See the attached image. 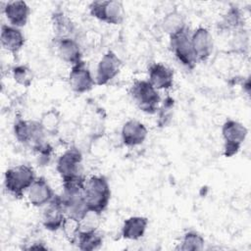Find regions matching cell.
<instances>
[{"mask_svg": "<svg viewBox=\"0 0 251 251\" xmlns=\"http://www.w3.org/2000/svg\"><path fill=\"white\" fill-rule=\"evenodd\" d=\"M83 195L88 210L102 214L109 205L111 188L104 176H92L86 179Z\"/></svg>", "mask_w": 251, "mask_h": 251, "instance_id": "6da1fadb", "label": "cell"}, {"mask_svg": "<svg viewBox=\"0 0 251 251\" xmlns=\"http://www.w3.org/2000/svg\"><path fill=\"white\" fill-rule=\"evenodd\" d=\"M35 178V173L30 166L18 165L5 172L4 187L15 198H22Z\"/></svg>", "mask_w": 251, "mask_h": 251, "instance_id": "7a4b0ae2", "label": "cell"}, {"mask_svg": "<svg viewBox=\"0 0 251 251\" xmlns=\"http://www.w3.org/2000/svg\"><path fill=\"white\" fill-rule=\"evenodd\" d=\"M129 94L140 111L150 115L157 113L161 103V96L148 80H135L130 86Z\"/></svg>", "mask_w": 251, "mask_h": 251, "instance_id": "3957f363", "label": "cell"}, {"mask_svg": "<svg viewBox=\"0 0 251 251\" xmlns=\"http://www.w3.org/2000/svg\"><path fill=\"white\" fill-rule=\"evenodd\" d=\"M16 139L24 144L29 145L33 150L45 143L46 133L39 121H27L17 118L13 126Z\"/></svg>", "mask_w": 251, "mask_h": 251, "instance_id": "277c9868", "label": "cell"}, {"mask_svg": "<svg viewBox=\"0 0 251 251\" xmlns=\"http://www.w3.org/2000/svg\"><path fill=\"white\" fill-rule=\"evenodd\" d=\"M88 9L93 18L109 25H121L126 16L124 4L118 0L93 1L89 4Z\"/></svg>", "mask_w": 251, "mask_h": 251, "instance_id": "5b68a950", "label": "cell"}, {"mask_svg": "<svg viewBox=\"0 0 251 251\" xmlns=\"http://www.w3.org/2000/svg\"><path fill=\"white\" fill-rule=\"evenodd\" d=\"M247 128L239 122L227 119L222 126V135L224 138V155L232 157L235 155L247 136Z\"/></svg>", "mask_w": 251, "mask_h": 251, "instance_id": "8992f818", "label": "cell"}, {"mask_svg": "<svg viewBox=\"0 0 251 251\" xmlns=\"http://www.w3.org/2000/svg\"><path fill=\"white\" fill-rule=\"evenodd\" d=\"M170 48L177 61L185 68L192 70L197 64V59L191 43V34L188 28L170 37Z\"/></svg>", "mask_w": 251, "mask_h": 251, "instance_id": "52a82bcc", "label": "cell"}, {"mask_svg": "<svg viewBox=\"0 0 251 251\" xmlns=\"http://www.w3.org/2000/svg\"><path fill=\"white\" fill-rule=\"evenodd\" d=\"M82 153L75 146L67 149L57 160L56 170L60 175L62 181L81 176Z\"/></svg>", "mask_w": 251, "mask_h": 251, "instance_id": "ba28073f", "label": "cell"}, {"mask_svg": "<svg viewBox=\"0 0 251 251\" xmlns=\"http://www.w3.org/2000/svg\"><path fill=\"white\" fill-rule=\"evenodd\" d=\"M122 61L118 55L109 50L100 59L96 69V85H105L115 78L120 73Z\"/></svg>", "mask_w": 251, "mask_h": 251, "instance_id": "9c48e42d", "label": "cell"}, {"mask_svg": "<svg viewBox=\"0 0 251 251\" xmlns=\"http://www.w3.org/2000/svg\"><path fill=\"white\" fill-rule=\"evenodd\" d=\"M69 84L72 90L78 94L88 92L96 85L95 78L92 76L85 62L80 61L72 66L69 75Z\"/></svg>", "mask_w": 251, "mask_h": 251, "instance_id": "30bf717a", "label": "cell"}, {"mask_svg": "<svg viewBox=\"0 0 251 251\" xmlns=\"http://www.w3.org/2000/svg\"><path fill=\"white\" fill-rule=\"evenodd\" d=\"M63 203L60 195H55L54 198L44 206L42 212V226L50 231L61 229L66 219Z\"/></svg>", "mask_w": 251, "mask_h": 251, "instance_id": "8fae6325", "label": "cell"}, {"mask_svg": "<svg viewBox=\"0 0 251 251\" xmlns=\"http://www.w3.org/2000/svg\"><path fill=\"white\" fill-rule=\"evenodd\" d=\"M191 43L197 62H205L210 58L214 49V39L206 27L199 26L191 33Z\"/></svg>", "mask_w": 251, "mask_h": 251, "instance_id": "7c38bea8", "label": "cell"}, {"mask_svg": "<svg viewBox=\"0 0 251 251\" xmlns=\"http://www.w3.org/2000/svg\"><path fill=\"white\" fill-rule=\"evenodd\" d=\"M28 202L34 207H44L56 195L45 177H36L27 189Z\"/></svg>", "mask_w": 251, "mask_h": 251, "instance_id": "4fadbf2b", "label": "cell"}, {"mask_svg": "<svg viewBox=\"0 0 251 251\" xmlns=\"http://www.w3.org/2000/svg\"><path fill=\"white\" fill-rule=\"evenodd\" d=\"M148 134V129L144 124L137 120L126 121L122 127L121 137L126 146L133 147L142 144Z\"/></svg>", "mask_w": 251, "mask_h": 251, "instance_id": "5bb4252c", "label": "cell"}, {"mask_svg": "<svg viewBox=\"0 0 251 251\" xmlns=\"http://www.w3.org/2000/svg\"><path fill=\"white\" fill-rule=\"evenodd\" d=\"M57 53L60 59L72 66L82 61L81 47L74 37L56 38Z\"/></svg>", "mask_w": 251, "mask_h": 251, "instance_id": "9a60e30c", "label": "cell"}, {"mask_svg": "<svg viewBox=\"0 0 251 251\" xmlns=\"http://www.w3.org/2000/svg\"><path fill=\"white\" fill-rule=\"evenodd\" d=\"M3 13L11 25L20 28L26 25L30 14V8L26 2L22 0L9 1L5 3Z\"/></svg>", "mask_w": 251, "mask_h": 251, "instance_id": "2e32d148", "label": "cell"}, {"mask_svg": "<svg viewBox=\"0 0 251 251\" xmlns=\"http://www.w3.org/2000/svg\"><path fill=\"white\" fill-rule=\"evenodd\" d=\"M0 41L2 47L9 53L17 55L19 51L24 47L25 38L23 31L11 25H1Z\"/></svg>", "mask_w": 251, "mask_h": 251, "instance_id": "e0dca14e", "label": "cell"}, {"mask_svg": "<svg viewBox=\"0 0 251 251\" xmlns=\"http://www.w3.org/2000/svg\"><path fill=\"white\" fill-rule=\"evenodd\" d=\"M148 81L157 89H170L174 84V72L161 63H154L148 70Z\"/></svg>", "mask_w": 251, "mask_h": 251, "instance_id": "ac0fdd59", "label": "cell"}, {"mask_svg": "<svg viewBox=\"0 0 251 251\" xmlns=\"http://www.w3.org/2000/svg\"><path fill=\"white\" fill-rule=\"evenodd\" d=\"M148 219L142 216H132L125 220L122 226V236L128 240H137L143 237L148 226Z\"/></svg>", "mask_w": 251, "mask_h": 251, "instance_id": "d6986e66", "label": "cell"}, {"mask_svg": "<svg viewBox=\"0 0 251 251\" xmlns=\"http://www.w3.org/2000/svg\"><path fill=\"white\" fill-rule=\"evenodd\" d=\"M53 30L56 33V38L73 37L75 33V25L72 20L61 10H57L52 14Z\"/></svg>", "mask_w": 251, "mask_h": 251, "instance_id": "ffe728a7", "label": "cell"}, {"mask_svg": "<svg viewBox=\"0 0 251 251\" xmlns=\"http://www.w3.org/2000/svg\"><path fill=\"white\" fill-rule=\"evenodd\" d=\"M161 27L167 34L170 35V37L187 28L184 16L176 10L171 11L163 18Z\"/></svg>", "mask_w": 251, "mask_h": 251, "instance_id": "44dd1931", "label": "cell"}, {"mask_svg": "<svg viewBox=\"0 0 251 251\" xmlns=\"http://www.w3.org/2000/svg\"><path fill=\"white\" fill-rule=\"evenodd\" d=\"M39 123L46 134L58 135L63 120L61 113L57 109H49L41 115Z\"/></svg>", "mask_w": 251, "mask_h": 251, "instance_id": "7402d4cb", "label": "cell"}, {"mask_svg": "<svg viewBox=\"0 0 251 251\" xmlns=\"http://www.w3.org/2000/svg\"><path fill=\"white\" fill-rule=\"evenodd\" d=\"M243 23L244 19L240 9L238 7H230L224 15L219 25L222 30L234 32L243 28Z\"/></svg>", "mask_w": 251, "mask_h": 251, "instance_id": "603a6c76", "label": "cell"}, {"mask_svg": "<svg viewBox=\"0 0 251 251\" xmlns=\"http://www.w3.org/2000/svg\"><path fill=\"white\" fill-rule=\"evenodd\" d=\"M75 243L80 250L92 251L98 249L102 245L103 236L98 230L79 232Z\"/></svg>", "mask_w": 251, "mask_h": 251, "instance_id": "cb8c5ba5", "label": "cell"}, {"mask_svg": "<svg viewBox=\"0 0 251 251\" xmlns=\"http://www.w3.org/2000/svg\"><path fill=\"white\" fill-rule=\"evenodd\" d=\"M205 239L196 231H187L182 236L178 249L181 251H200L203 250Z\"/></svg>", "mask_w": 251, "mask_h": 251, "instance_id": "d4e9b609", "label": "cell"}, {"mask_svg": "<svg viewBox=\"0 0 251 251\" xmlns=\"http://www.w3.org/2000/svg\"><path fill=\"white\" fill-rule=\"evenodd\" d=\"M12 75L18 84L25 87L30 86L34 78L33 72L27 65L15 66L12 69Z\"/></svg>", "mask_w": 251, "mask_h": 251, "instance_id": "484cf974", "label": "cell"}, {"mask_svg": "<svg viewBox=\"0 0 251 251\" xmlns=\"http://www.w3.org/2000/svg\"><path fill=\"white\" fill-rule=\"evenodd\" d=\"M174 106H175L174 99L170 96H167L166 99L163 101L162 105H160L156 113L158 114V120H157L158 126L165 127L170 124L173 117Z\"/></svg>", "mask_w": 251, "mask_h": 251, "instance_id": "4316f807", "label": "cell"}, {"mask_svg": "<svg viewBox=\"0 0 251 251\" xmlns=\"http://www.w3.org/2000/svg\"><path fill=\"white\" fill-rule=\"evenodd\" d=\"M101 215L97 212L88 210L86 214L78 221L79 222V230L80 232H87V231H94L98 230L100 226Z\"/></svg>", "mask_w": 251, "mask_h": 251, "instance_id": "83f0119b", "label": "cell"}, {"mask_svg": "<svg viewBox=\"0 0 251 251\" xmlns=\"http://www.w3.org/2000/svg\"><path fill=\"white\" fill-rule=\"evenodd\" d=\"M66 239L71 244H75L77 236L80 232L79 230V222L74 218L66 217L62 227H61Z\"/></svg>", "mask_w": 251, "mask_h": 251, "instance_id": "f1b7e54d", "label": "cell"}, {"mask_svg": "<svg viewBox=\"0 0 251 251\" xmlns=\"http://www.w3.org/2000/svg\"><path fill=\"white\" fill-rule=\"evenodd\" d=\"M247 42H248V37L246 35V32L243 28H241L237 31H234L231 48L235 52H244V49L247 48Z\"/></svg>", "mask_w": 251, "mask_h": 251, "instance_id": "f546056e", "label": "cell"}, {"mask_svg": "<svg viewBox=\"0 0 251 251\" xmlns=\"http://www.w3.org/2000/svg\"><path fill=\"white\" fill-rule=\"evenodd\" d=\"M58 135H60L61 140L65 141V142H70L71 140H73L74 136L75 135V126H71L69 125H65L62 124Z\"/></svg>", "mask_w": 251, "mask_h": 251, "instance_id": "4dcf8cb0", "label": "cell"}, {"mask_svg": "<svg viewBox=\"0 0 251 251\" xmlns=\"http://www.w3.org/2000/svg\"><path fill=\"white\" fill-rule=\"evenodd\" d=\"M27 249H43V250H45V249H47V247L42 245V243H40V242H39V244H38V242H35L33 245H30Z\"/></svg>", "mask_w": 251, "mask_h": 251, "instance_id": "1f68e13d", "label": "cell"}]
</instances>
